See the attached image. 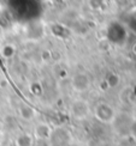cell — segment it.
<instances>
[{"mask_svg":"<svg viewBox=\"0 0 136 146\" xmlns=\"http://www.w3.org/2000/svg\"><path fill=\"white\" fill-rule=\"evenodd\" d=\"M118 80H119L118 76H117V74H113V73H111V74H108V77L106 78V83L110 85V88L116 86V85L118 84Z\"/></svg>","mask_w":136,"mask_h":146,"instance_id":"cell-8","label":"cell"},{"mask_svg":"<svg viewBox=\"0 0 136 146\" xmlns=\"http://www.w3.org/2000/svg\"><path fill=\"white\" fill-rule=\"evenodd\" d=\"M94 113H95V117L105 123H111L116 119V113L113 110V108L110 104H106V103L98 104L95 107Z\"/></svg>","mask_w":136,"mask_h":146,"instance_id":"cell-1","label":"cell"},{"mask_svg":"<svg viewBox=\"0 0 136 146\" xmlns=\"http://www.w3.org/2000/svg\"><path fill=\"white\" fill-rule=\"evenodd\" d=\"M13 54H15V47L13 46H11V44L4 46V48H3V55L5 58H11V56H13Z\"/></svg>","mask_w":136,"mask_h":146,"instance_id":"cell-7","label":"cell"},{"mask_svg":"<svg viewBox=\"0 0 136 146\" xmlns=\"http://www.w3.org/2000/svg\"><path fill=\"white\" fill-rule=\"evenodd\" d=\"M71 114L77 120H83L89 114V104L83 100H76L71 104Z\"/></svg>","mask_w":136,"mask_h":146,"instance_id":"cell-2","label":"cell"},{"mask_svg":"<svg viewBox=\"0 0 136 146\" xmlns=\"http://www.w3.org/2000/svg\"><path fill=\"white\" fill-rule=\"evenodd\" d=\"M18 146H32V137L28 134H23L17 139Z\"/></svg>","mask_w":136,"mask_h":146,"instance_id":"cell-6","label":"cell"},{"mask_svg":"<svg viewBox=\"0 0 136 146\" xmlns=\"http://www.w3.org/2000/svg\"><path fill=\"white\" fill-rule=\"evenodd\" d=\"M35 135L36 138L41 139V140H47L51 137V128L47 125L41 123L35 128Z\"/></svg>","mask_w":136,"mask_h":146,"instance_id":"cell-4","label":"cell"},{"mask_svg":"<svg viewBox=\"0 0 136 146\" xmlns=\"http://www.w3.org/2000/svg\"><path fill=\"white\" fill-rule=\"evenodd\" d=\"M20 114H21V116L24 119V120H32L34 116H35V111H34V109L32 107H28V106H22L20 108Z\"/></svg>","mask_w":136,"mask_h":146,"instance_id":"cell-5","label":"cell"},{"mask_svg":"<svg viewBox=\"0 0 136 146\" xmlns=\"http://www.w3.org/2000/svg\"><path fill=\"white\" fill-rule=\"evenodd\" d=\"M71 84H72V88L76 91H78V92H83V91L89 89L90 80H89V77H88L87 73L78 72L72 77Z\"/></svg>","mask_w":136,"mask_h":146,"instance_id":"cell-3","label":"cell"}]
</instances>
